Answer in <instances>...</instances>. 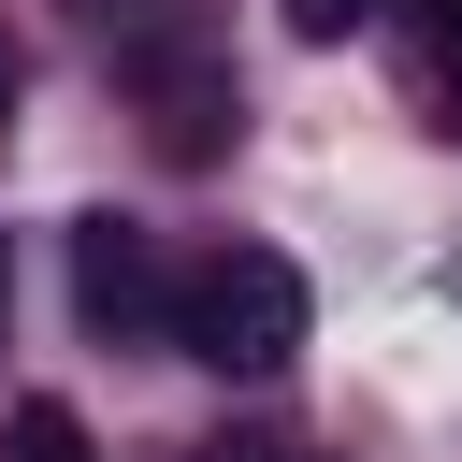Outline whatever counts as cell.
Listing matches in <instances>:
<instances>
[{
  "mask_svg": "<svg viewBox=\"0 0 462 462\" xmlns=\"http://www.w3.org/2000/svg\"><path fill=\"white\" fill-rule=\"evenodd\" d=\"M361 14H390V0H289V29H318V43H332V29H361Z\"/></svg>",
  "mask_w": 462,
  "mask_h": 462,
  "instance_id": "cell-6",
  "label": "cell"
},
{
  "mask_svg": "<svg viewBox=\"0 0 462 462\" xmlns=\"http://www.w3.org/2000/svg\"><path fill=\"white\" fill-rule=\"evenodd\" d=\"M173 303H188V274L159 260V231L144 217H72V318L101 332V346H159L173 332Z\"/></svg>",
  "mask_w": 462,
  "mask_h": 462,
  "instance_id": "cell-3",
  "label": "cell"
},
{
  "mask_svg": "<svg viewBox=\"0 0 462 462\" xmlns=\"http://www.w3.org/2000/svg\"><path fill=\"white\" fill-rule=\"evenodd\" d=\"M0 116H14V43H0Z\"/></svg>",
  "mask_w": 462,
  "mask_h": 462,
  "instance_id": "cell-7",
  "label": "cell"
},
{
  "mask_svg": "<svg viewBox=\"0 0 462 462\" xmlns=\"http://www.w3.org/2000/svg\"><path fill=\"white\" fill-rule=\"evenodd\" d=\"M116 72H130V101H144V144L173 159V173H202V159H231V130H245V87H231V58L202 43V14H144L130 43H116Z\"/></svg>",
  "mask_w": 462,
  "mask_h": 462,
  "instance_id": "cell-2",
  "label": "cell"
},
{
  "mask_svg": "<svg viewBox=\"0 0 462 462\" xmlns=\"http://www.w3.org/2000/svg\"><path fill=\"white\" fill-rule=\"evenodd\" d=\"M0 462H101V448H87V419H72L58 390H29V404H14V433H0Z\"/></svg>",
  "mask_w": 462,
  "mask_h": 462,
  "instance_id": "cell-5",
  "label": "cell"
},
{
  "mask_svg": "<svg viewBox=\"0 0 462 462\" xmlns=\"http://www.w3.org/2000/svg\"><path fill=\"white\" fill-rule=\"evenodd\" d=\"M303 332H318L303 260H274V245H217V260H188L173 346H188L202 375H289V361H303Z\"/></svg>",
  "mask_w": 462,
  "mask_h": 462,
  "instance_id": "cell-1",
  "label": "cell"
},
{
  "mask_svg": "<svg viewBox=\"0 0 462 462\" xmlns=\"http://www.w3.org/2000/svg\"><path fill=\"white\" fill-rule=\"evenodd\" d=\"M404 72H419V101L462 130V0H404Z\"/></svg>",
  "mask_w": 462,
  "mask_h": 462,
  "instance_id": "cell-4",
  "label": "cell"
},
{
  "mask_svg": "<svg viewBox=\"0 0 462 462\" xmlns=\"http://www.w3.org/2000/svg\"><path fill=\"white\" fill-rule=\"evenodd\" d=\"M0 303H14V260H0Z\"/></svg>",
  "mask_w": 462,
  "mask_h": 462,
  "instance_id": "cell-8",
  "label": "cell"
}]
</instances>
